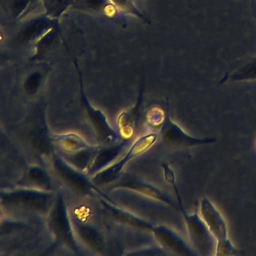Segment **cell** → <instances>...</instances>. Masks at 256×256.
Wrapping results in <instances>:
<instances>
[{"label": "cell", "instance_id": "1", "mask_svg": "<svg viewBox=\"0 0 256 256\" xmlns=\"http://www.w3.org/2000/svg\"><path fill=\"white\" fill-rule=\"evenodd\" d=\"M170 184L174 187L176 198H178L179 209L182 212L184 220H185L187 232H188L190 242L192 245L193 250H196L198 254H202V256L215 254L214 252H215L216 253V241L210 232L206 223L197 212L192 214V215L187 214L184 209L180 194L178 187H176V180L170 181Z\"/></svg>", "mask_w": 256, "mask_h": 256}, {"label": "cell", "instance_id": "2", "mask_svg": "<svg viewBox=\"0 0 256 256\" xmlns=\"http://www.w3.org/2000/svg\"><path fill=\"white\" fill-rule=\"evenodd\" d=\"M1 200L7 206H17L40 214L49 212L54 202L52 191L28 186L2 191Z\"/></svg>", "mask_w": 256, "mask_h": 256}, {"label": "cell", "instance_id": "3", "mask_svg": "<svg viewBox=\"0 0 256 256\" xmlns=\"http://www.w3.org/2000/svg\"><path fill=\"white\" fill-rule=\"evenodd\" d=\"M200 214L216 241L215 256H232L236 254L238 250L229 240L226 220L214 204L206 198H204L200 200Z\"/></svg>", "mask_w": 256, "mask_h": 256}, {"label": "cell", "instance_id": "4", "mask_svg": "<svg viewBox=\"0 0 256 256\" xmlns=\"http://www.w3.org/2000/svg\"><path fill=\"white\" fill-rule=\"evenodd\" d=\"M157 137L158 136L155 133L140 136L133 142L131 146H130L125 156L120 161L113 163L106 168L97 172L92 176L91 180L95 184H102V185L114 182L120 178V175L124 170V167L131 160H134L136 157L139 156L148 151L156 143Z\"/></svg>", "mask_w": 256, "mask_h": 256}, {"label": "cell", "instance_id": "5", "mask_svg": "<svg viewBox=\"0 0 256 256\" xmlns=\"http://www.w3.org/2000/svg\"><path fill=\"white\" fill-rule=\"evenodd\" d=\"M48 226L59 244L79 253L77 240L74 234V226L70 220L64 198L59 194L49 211Z\"/></svg>", "mask_w": 256, "mask_h": 256}, {"label": "cell", "instance_id": "6", "mask_svg": "<svg viewBox=\"0 0 256 256\" xmlns=\"http://www.w3.org/2000/svg\"><path fill=\"white\" fill-rule=\"evenodd\" d=\"M74 66L78 74L79 83H80V103L82 107L86 112L88 119L94 127L97 136L104 145L114 144L121 142L120 134L118 132L110 125L106 115L100 109L96 108L92 106L85 95L84 90L83 76L79 68L77 61L74 62Z\"/></svg>", "mask_w": 256, "mask_h": 256}, {"label": "cell", "instance_id": "7", "mask_svg": "<svg viewBox=\"0 0 256 256\" xmlns=\"http://www.w3.org/2000/svg\"><path fill=\"white\" fill-rule=\"evenodd\" d=\"M52 160L56 174L73 191L84 196L91 194L94 192L103 194L102 192H100L94 185L92 181L86 178L83 172L70 164L62 156L54 154Z\"/></svg>", "mask_w": 256, "mask_h": 256}, {"label": "cell", "instance_id": "8", "mask_svg": "<svg viewBox=\"0 0 256 256\" xmlns=\"http://www.w3.org/2000/svg\"><path fill=\"white\" fill-rule=\"evenodd\" d=\"M160 134L163 142L170 146L188 148L209 144L215 142V139L214 138H197L188 136L178 124L170 120L168 112L166 115Z\"/></svg>", "mask_w": 256, "mask_h": 256}, {"label": "cell", "instance_id": "9", "mask_svg": "<svg viewBox=\"0 0 256 256\" xmlns=\"http://www.w3.org/2000/svg\"><path fill=\"white\" fill-rule=\"evenodd\" d=\"M114 184L115 185L113 188H122L132 190V191L137 192L146 197L166 204L173 208L174 209L178 210V208H179V205L176 204L166 193L163 192L162 191L158 190L154 186L144 182L138 178L131 176V175H124V176L118 178L114 182Z\"/></svg>", "mask_w": 256, "mask_h": 256}, {"label": "cell", "instance_id": "10", "mask_svg": "<svg viewBox=\"0 0 256 256\" xmlns=\"http://www.w3.org/2000/svg\"><path fill=\"white\" fill-rule=\"evenodd\" d=\"M156 239L164 250L178 256H196L188 244L172 229L166 226H154L152 230Z\"/></svg>", "mask_w": 256, "mask_h": 256}, {"label": "cell", "instance_id": "11", "mask_svg": "<svg viewBox=\"0 0 256 256\" xmlns=\"http://www.w3.org/2000/svg\"><path fill=\"white\" fill-rule=\"evenodd\" d=\"M130 140L128 139H122L121 142L114 144L104 145L100 146L92 164L86 174H96L97 172L110 166L114 160H116L120 154H124L126 148H130Z\"/></svg>", "mask_w": 256, "mask_h": 256}, {"label": "cell", "instance_id": "12", "mask_svg": "<svg viewBox=\"0 0 256 256\" xmlns=\"http://www.w3.org/2000/svg\"><path fill=\"white\" fill-rule=\"evenodd\" d=\"M100 202L106 212L115 220H118L127 226L136 228L152 232V229L155 226L154 224L125 210L122 208H119L109 198L104 196V197L101 198Z\"/></svg>", "mask_w": 256, "mask_h": 256}, {"label": "cell", "instance_id": "13", "mask_svg": "<svg viewBox=\"0 0 256 256\" xmlns=\"http://www.w3.org/2000/svg\"><path fill=\"white\" fill-rule=\"evenodd\" d=\"M58 25V20H54L47 16L32 19L20 30L18 35L19 41L22 43H30L40 40Z\"/></svg>", "mask_w": 256, "mask_h": 256}, {"label": "cell", "instance_id": "14", "mask_svg": "<svg viewBox=\"0 0 256 256\" xmlns=\"http://www.w3.org/2000/svg\"><path fill=\"white\" fill-rule=\"evenodd\" d=\"M30 142L34 150L43 155H50L53 152L54 143L48 130L44 115H40V119L31 130Z\"/></svg>", "mask_w": 256, "mask_h": 256}, {"label": "cell", "instance_id": "15", "mask_svg": "<svg viewBox=\"0 0 256 256\" xmlns=\"http://www.w3.org/2000/svg\"><path fill=\"white\" fill-rule=\"evenodd\" d=\"M142 92H140L136 104L130 110L121 113L118 118V125L119 126L120 134L124 139L131 137L137 126L142 106Z\"/></svg>", "mask_w": 256, "mask_h": 256}, {"label": "cell", "instance_id": "16", "mask_svg": "<svg viewBox=\"0 0 256 256\" xmlns=\"http://www.w3.org/2000/svg\"><path fill=\"white\" fill-rule=\"evenodd\" d=\"M73 226L79 238L91 250L97 252H102L104 248V238L94 226L78 220H74Z\"/></svg>", "mask_w": 256, "mask_h": 256}, {"label": "cell", "instance_id": "17", "mask_svg": "<svg viewBox=\"0 0 256 256\" xmlns=\"http://www.w3.org/2000/svg\"><path fill=\"white\" fill-rule=\"evenodd\" d=\"M20 182L26 186L38 188L44 191H52L53 188L52 179L48 173L41 166H32L28 168Z\"/></svg>", "mask_w": 256, "mask_h": 256}, {"label": "cell", "instance_id": "18", "mask_svg": "<svg viewBox=\"0 0 256 256\" xmlns=\"http://www.w3.org/2000/svg\"><path fill=\"white\" fill-rule=\"evenodd\" d=\"M54 143L60 149L62 154L78 152L90 148L80 136L76 134H55L52 136Z\"/></svg>", "mask_w": 256, "mask_h": 256}, {"label": "cell", "instance_id": "19", "mask_svg": "<svg viewBox=\"0 0 256 256\" xmlns=\"http://www.w3.org/2000/svg\"><path fill=\"white\" fill-rule=\"evenodd\" d=\"M98 148L100 146H92L83 150L70 154H62L64 155L61 156L72 166L86 173L94 161Z\"/></svg>", "mask_w": 256, "mask_h": 256}, {"label": "cell", "instance_id": "20", "mask_svg": "<svg viewBox=\"0 0 256 256\" xmlns=\"http://www.w3.org/2000/svg\"><path fill=\"white\" fill-rule=\"evenodd\" d=\"M76 0H43L46 16L54 20H59L70 7L74 6Z\"/></svg>", "mask_w": 256, "mask_h": 256}, {"label": "cell", "instance_id": "21", "mask_svg": "<svg viewBox=\"0 0 256 256\" xmlns=\"http://www.w3.org/2000/svg\"><path fill=\"white\" fill-rule=\"evenodd\" d=\"M58 31H59V30H58V26L52 28L44 36L42 37L38 40L36 46V54L34 56V60H37L41 58L47 52L48 49L50 48L53 46L54 43L56 42V40H58V36H59V32Z\"/></svg>", "mask_w": 256, "mask_h": 256}, {"label": "cell", "instance_id": "22", "mask_svg": "<svg viewBox=\"0 0 256 256\" xmlns=\"http://www.w3.org/2000/svg\"><path fill=\"white\" fill-rule=\"evenodd\" d=\"M44 78V74L41 71H35L29 74L24 84L26 94L29 96L36 95L40 90Z\"/></svg>", "mask_w": 256, "mask_h": 256}, {"label": "cell", "instance_id": "23", "mask_svg": "<svg viewBox=\"0 0 256 256\" xmlns=\"http://www.w3.org/2000/svg\"><path fill=\"white\" fill-rule=\"evenodd\" d=\"M115 7L119 8L125 12L130 14H132L134 17L138 18L140 20L146 22L144 16L140 12V10L136 7L132 0H109Z\"/></svg>", "mask_w": 256, "mask_h": 256}, {"label": "cell", "instance_id": "24", "mask_svg": "<svg viewBox=\"0 0 256 256\" xmlns=\"http://www.w3.org/2000/svg\"><path fill=\"white\" fill-rule=\"evenodd\" d=\"M109 0H76L74 6L88 11L100 12L106 10Z\"/></svg>", "mask_w": 256, "mask_h": 256}, {"label": "cell", "instance_id": "25", "mask_svg": "<svg viewBox=\"0 0 256 256\" xmlns=\"http://www.w3.org/2000/svg\"><path fill=\"white\" fill-rule=\"evenodd\" d=\"M32 4V0H10L6 10L12 17L17 18L22 16L25 10Z\"/></svg>", "mask_w": 256, "mask_h": 256}, {"label": "cell", "instance_id": "26", "mask_svg": "<svg viewBox=\"0 0 256 256\" xmlns=\"http://www.w3.org/2000/svg\"><path fill=\"white\" fill-rule=\"evenodd\" d=\"M37 0H32V4H34V2H36Z\"/></svg>", "mask_w": 256, "mask_h": 256}]
</instances>
